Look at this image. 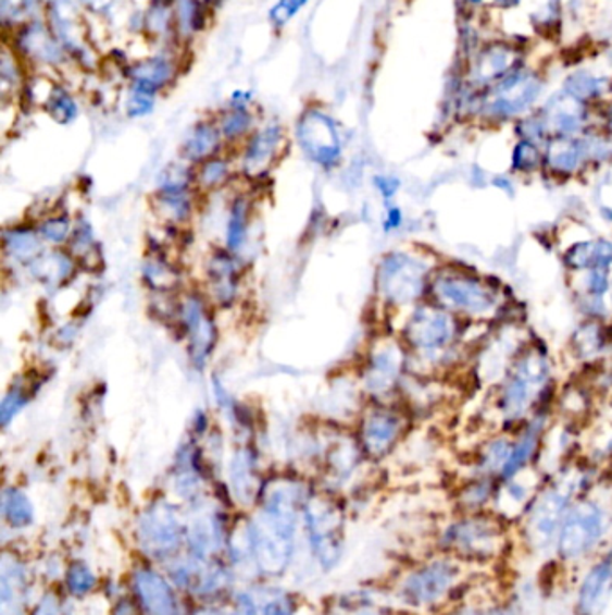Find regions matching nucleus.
<instances>
[{
	"instance_id": "nucleus-22",
	"label": "nucleus",
	"mask_w": 612,
	"mask_h": 615,
	"mask_svg": "<svg viewBox=\"0 0 612 615\" xmlns=\"http://www.w3.org/2000/svg\"><path fill=\"white\" fill-rule=\"evenodd\" d=\"M2 517L15 531H24L35 524V506L32 499L21 488H5L2 493Z\"/></svg>"
},
{
	"instance_id": "nucleus-13",
	"label": "nucleus",
	"mask_w": 612,
	"mask_h": 615,
	"mask_svg": "<svg viewBox=\"0 0 612 615\" xmlns=\"http://www.w3.org/2000/svg\"><path fill=\"white\" fill-rule=\"evenodd\" d=\"M407 341L422 353L442 352L454 335V321L435 306H419L404 328Z\"/></svg>"
},
{
	"instance_id": "nucleus-26",
	"label": "nucleus",
	"mask_w": 612,
	"mask_h": 615,
	"mask_svg": "<svg viewBox=\"0 0 612 615\" xmlns=\"http://www.w3.org/2000/svg\"><path fill=\"white\" fill-rule=\"evenodd\" d=\"M222 132L214 124L201 123L192 130L184 146V156L187 161L205 162L214 157L220 148Z\"/></svg>"
},
{
	"instance_id": "nucleus-43",
	"label": "nucleus",
	"mask_w": 612,
	"mask_h": 615,
	"mask_svg": "<svg viewBox=\"0 0 612 615\" xmlns=\"http://www.w3.org/2000/svg\"><path fill=\"white\" fill-rule=\"evenodd\" d=\"M308 0H278L277 5L272 10V22L277 27H283L286 22L291 21L300 8L305 5Z\"/></svg>"
},
{
	"instance_id": "nucleus-8",
	"label": "nucleus",
	"mask_w": 612,
	"mask_h": 615,
	"mask_svg": "<svg viewBox=\"0 0 612 615\" xmlns=\"http://www.w3.org/2000/svg\"><path fill=\"white\" fill-rule=\"evenodd\" d=\"M426 286V269L410 254L394 253L379 267V292L394 305L419 299Z\"/></svg>"
},
{
	"instance_id": "nucleus-54",
	"label": "nucleus",
	"mask_w": 612,
	"mask_h": 615,
	"mask_svg": "<svg viewBox=\"0 0 612 615\" xmlns=\"http://www.w3.org/2000/svg\"><path fill=\"white\" fill-rule=\"evenodd\" d=\"M609 121H611L612 124V110H611V115H609Z\"/></svg>"
},
{
	"instance_id": "nucleus-15",
	"label": "nucleus",
	"mask_w": 612,
	"mask_h": 615,
	"mask_svg": "<svg viewBox=\"0 0 612 615\" xmlns=\"http://www.w3.org/2000/svg\"><path fill=\"white\" fill-rule=\"evenodd\" d=\"M402 419L391 410L376 409L369 413L361 423V446L365 454L382 459L401 438Z\"/></svg>"
},
{
	"instance_id": "nucleus-35",
	"label": "nucleus",
	"mask_w": 612,
	"mask_h": 615,
	"mask_svg": "<svg viewBox=\"0 0 612 615\" xmlns=\"http://www.w3.org/2000/svg\"><path fill=\"white\" fill-rule=\"evenodd\" d=\"M228 175H230L228 162L212 157L209 161L201 162L200 171H198V182L205 189H216V187L223 186L228 181Z\"/></svg>"
},
{
	"instance_id": "nucleus-30",
	"label": "nucleus",
	"mask_w": 612,
	"mask_h": 615,
	"mask_svg": "<svg viewBox=\"0 0 612 615\" xmlns=\"http://www.w3.org/2000/svg\"><path fill=\"white\" fill-rule=\"evenodd\" d=\"M248 220H250V204L247 198H237L232 202L227 223V248L230 253L241 247L247 238Z\"/></svg>"
},
{
	"instance_id": "nucleus-53",
	"label": "nucleus",
	"mask_w": 612,
	"mask_h": 615,
	"mask_svg": "<svg viewBox=\"0 0 612 615\" xmlns=\"http://www.w3.org/2000/svg\"><path fill=\"white\" fill-rule=\"evenodd\" d=\"M449 615H471V611H465V612H454V614H449Z\"/></svg>"
},
{
	"instance_id": "nucleus-20",
	"label": "nucleus",
	"mask_w": 612,
	"mask_h": 615,
	"mask_svg": "<svg viewBox=\"0 0 612 615\" xmlns=\"http://www.w3.org/2000/svg\"><path fill=\"white\" fill-rule=\"evenodd\" d=\"M280 143H283V130L273 124L253 135L242 157V165L247 168L248 173H253V175L263 173L275 159Z\"/></svg>"
},
{
	"instance_id": "nucleus-49",
	"label": "nucleus",
	"mask_w": 612,
	"mask_h": 615,
	"mask_svg": "<svg viewBox=\"0 0 612 615\" xmlns=\"http://www.w3.org/2000/svg\"><path fill=\"white\" fill-rule=\"evenodd\" d=\"M471 615H520L514 605H495L489 608H479V611H471Z\"/></svg>"
},
{
	"instance_id": "nucleus-2",
	"label": "nucleus",
	"mask_w": 612,
	"mask_h": 615,
	"mask_svg": "<svg viewBox=\"0 0 612 615\" xmlns=\"http://www.w3.org/2000/svg\"><path fill=\"white\" fill-rule=\"evenodd\" d=\"M187 526L175 504L154 501L140 513L135 540L150 562L171 564L186 549Z\"/></svg>"
},
{
	"instance_id": "nucleus-34",
	"label": "nucleus",
	"mask_w": 612,
	"mask_h": 615,
	"mask_svg": "<svg viewBox=\"0 0 612 615\" xmlns=\"http://www.w3.org/2000/svg\"><path fill=\"white\" fill-rule=\"evenodd\" d=\"M512 445L509 440H496L489 446H485L479 459V470L484 473H501L504 463L509 459Z\"/></svg>"
},
{
	"instance_id": "nucleus-29",
	"label": "nucleus",
	"mask_w": 612,
	"mask_h": 615,
	"mask_svg": "<svg viewBox=\"0 0 612 615\" xmlns=\"http://www.w3.org/2000/svg\"><path fill=\"white\" fill-rule=\"evenodd\" d=\"M63 579L68 594L74 598H87L98 587V576L85 559L76 558L63 570Z\"/></svg>"
},
{
	"instance_id": "nucleus-25",
	"label": "nucleus",
	"mask_w": 612,
	"mask_h": 615,
	"mask_svg": "<svg viewBox=\"0 0 612 615\" xmlns=\"http://www.w3.org/2000/svg\"><path fill=\"white\" fill-rule=\"evenodd\" d=\"M40 233L33 229L13 227L4 233V250L10 258L21 263L32 265L35 259L40 258L41 250Z\"/></svg>"
},
{
	"instance_id": "nucleus-31",
	"label": "nucleus",
	"mask_w": 612,
	"mask_h": 615,
	"mask_svg": "<svg viewBox=\"0 0 612 615\" xmlns=\"http://www.w3.org/2000/svg\"><path fill=\"white\" fill-rule=\"evenodd\" d=\"M145 280L151 288L170 292L176 285V272L164 258L153 256L145 265Z\"/></svg>"
},
{
	"instance_id": "nucleus-38",
	"label": "nucleus",
	"mask_w": 612,
	"mask_h": 615,
	"mask_svg": "<svg viewBox=\"0 0 612 615\" xmlns=\"http://www.w3.org/2000/svg\"><path fill=\"white\" fill-rule=\"evenodd\" d=\"M540 164V151L536 143L523 139L517 143L512 153V168L515 171H523V173H530L537 170Z\"/></svg>"
},
{
	"instance_id": "nucleus-17",
	"label": "nucleus",
	"mask_w": 612,
	"mask_h": 615,
	"mask_svg": "<svg viewBox=\"0 0 612 615\" xmlns=\"http://www.w3.org/2000/svg\"><path fill=\"white\" fill-rule=\"evenodd\" d=\"M228 477H230L232 493L236 496L237 502L253 504L261 496L258 457L250 448L237 451L236 455L232 457Z\"/></svg>"
},
{
	"instance_id": "nucleus-19",
	"label": "nucleus",
	"mask_w": 612,
	"mask_h": 615,
	"mask_svg": "<svg viewBox=\"0 0 612 615\" xmlns=\"http://www.w3.org/2000/svg\"><path fill=\"white\" fill-rule=\"evenodd\" d=\"M401 353L397 347L386 346L377 349L366 372V385L372 393L383 394L391 391L401 372Z\"/></svg>"
},
{
	"instance_id": "nucleus-12",
	"label": "nucleus",
	"mask_w": 612,
	"mask_h": 615,
	"mask_svg": "<svg viewBox=\"0 0 612 615\" xmlns=\"http://www.w3.org/2000/svg\"><path fill=\"white\" fill-rule=\"evenodd\" d=\"M182 327L186 330L187 349L195 368L203 369L217 341L216 324L198 295H189L180 306Z\"/></svg>"
},
{
	"instance_id": "nucleus-40",
	"label": "nucleus",
	"mask_w": 612,
	"mask_h": 615,
	"mask_svg": "<svg viewBox=\"0 0 612 615\" xmlns=\"http://www.w3.org/2000/svg\"><path fill=\"white\" fill-rule=\"evenodd\" d=\"M47 110L60 123H71L76 118L77 107L74 99L63 90H54L47 99Z\"/></svg>"
},
{
	"instance_id": "nucleus-51",
	"label": "nucleus",
	"mask_w": 612,
	"mask_h": 615,
	"mask_svg": "<svg viewBox=\"0 0 612 615\" xmlns=\"http://www.w3.org/2000/svg\"><path fill=\"white\" fill-rule=\"evenodd\" d=\"M499 8H514L520 4L521 0H495Z\"/></svg>"
},
{
	"instance_id": "nucleus-6",
	"label": "nucleus",
	"mask_w": 612,
	"mask_h": 615,
	"mask_svg": "<svg viewBox=\"0 0 612 615\" xmlns=\"http://www.w3.org/2000/svg\"><path fill=\"white\" fill-rule=\"evenodd\" d=\"M460 578V567L454 559L437 558L413 570L402 581L401 600L413 608L437 605L453 589Z\"/></svg>"
},
{
	"instance_id": "nucleus-14",
	"label": "nucleus",
	"mask_w": 612,
	"mask_h": 615,
	"mask_svg": "<svg viewBox=\"0 0 612 615\" xmlns=\"http://www.w3.org/2000/svg\"><path fill=\"white\" fill-rule=\"evenodd\" d=\"M32 576L16 554L5 551L0 562V615H26L29 608Z\"/></svg>"
},
{
	"instance_id": "nucleus-7",
	"label": "nucleus",
	"mask_w": 612,
	"mask_h": 615,
	"mask_svg": "<svg viewBox=\"0 0 612 615\" xmlns=\"http://www.w3.org/2000/svg\"><path fill=\"white\" fill-rule=\"evenodd\" d=\"M573 492L572 484L550 488L532 506L526 522V538L532 548L546 551L555 545L562 522L572 507Z\"/></svg>"
},
{
	"instance_id": "nucleus-1",
	"label": "nucleus",
	"mask_w": 612,
	"mask_h": 615,
	"mask_svg": "<svg viewBox=\"0 0 612 615\" xmlns=\"http://www.w3.org/2000/svg\"><path fill=\"white\" fill-rule=\"evenodd\" d=\"M263 495L258 518L247 524L255 569L264 576H283L295 554L300 515L309 496L297 482H278Z\"/></svg>"
},
{
	"instance_id": "nucleus-24",
	"label": "nucleus",
	"mask_w": 612,
	"mask_h": 615,
	"mask_svg": "<svg viewBox=\"0 0 612 615\" xmlns=\"http://www.w3.org/2000/svg\"><path fill=\"white\" fill-rule=\"evenodd\" d=\"M540 434H542L540 425H530L525 434L521 435V440L515 441L512 451H510L509 459L499 473L503 481H509V479L520 476L521 471L525 470L532 457L536 454L537 446H539Z\"/></svg>"
},
{
	"instance_id": "nucleus-28",
	"label": "nucleus",
	"mask_w": 612,
	"mask_h": 615,
	"mask_svg": "<svg viewBox=\"0 0 612 615\" xmlns=\"http://www.w3.org/2000/svg\"><path fill=\"white\" fill-rule=\"evenodd\" d=\"M173 78V65L165 58H153L135 69L134 90L153 94Z\"/></svg>"
},
{
	"instance_id": "nucleus-39",
	"label": "nucleus",
	"mask_w": 612,
	"mask_h": 615,
	"mask_svg": "<svg viewBox=\"0 0 612 615\" xmlns=\"http://www.w3.org/2000/svg\"><path fill=\"white\" fill-rule=\"evenodd\" d=\"M252 123V115L248 114L247 109H232L223 118L220 132L227 139H237V137H242V135L247 134Z\"/></svg>"
},
{
	"instance_id": "nucleus-50",
	"label": "nucleus",
	"mask_w": 612,
	"mask_h": 615,
	"mask_svg": "<svg viewBox=\"0 0 612 615\" xmlns=\"http://www.w3.org/2000/svg\"><path fill=\"white\" fill-rule=\"evenodd\" d=\"M112 615H142V611L135 600H118Z\"/></svg>"
},
{
	"instance_id": "nucleus-48",
	"label": "nucleus",
	"mask_w": 612,
	"mask_h": 615,
	"mask_svg": "<svg viewBox=\"0 0 612 615\" xmlns=\"http://www.w3.org/2000/svg\"><path fill=\"white\" fill-rule=\"evenodd\" d=\"M402 220H404V217H402V211L399 207H388V209H386L385 223H383L385 231H396V229L401 227Z\"/></svg>"
},
{
	"instance_id": "nucleus-11",
	"label": "nucleus",
	"mask_w": 612,
	"mask_h": 615,
	"mask_svg": "<svg viewBox=\"0 0 612 615\" xmlns=\"http://www.w3.org/2000/svg\"><path fill=\"white\" fill-rule=\"evenodd\" d=\"M435 295L442 303V308L462 310L471 316H484L496 308V294L492 290L469 275H442L437 278Z\"/></svg>"
},
{
	"instance_id": "nucleus-36",
	"label": "nucleus",
	"mask_w": 612,
	"mask_h": 615,
	"mask_svg": "<svg viewBox=\"0 0 612 615\" xmlns=\"http://www.w3.org/2000/svg\"><path fill=\"white\" fill-rule=\"evenodd\" d=\"M495 487L490 479H478V481L471 482L469 487H465L462 495H460V502H462L463 507L467 509H479L484 507L487 502L495 496Z\"/></svg>"
},
{
	"instance_id": "nucleus-37",
	"label": "nucleus",
	"mask_w": 612,
	"mask_h": 615,
	"mask_svg": "<svg viewBox=\"0 0 612 615\" xmlns=\"http://www.w3.org/2000/svg\"><path fill=\"white\" fill-rule=\"evenodd\" d=\"M38 233L47 244L60 245L73 236V223L67 217L47 218L38 227Z\"/></svg>"
},
{
	"instance_id": "nucleus-4",
	"label": "nucleus",
	"mask_w": 612,
	"mask_h": 615,
	"mask_svg": "<svg viewBox=\"0 0 612 615\" xmlns=\"http://www.w3.org/2000/svg\"><path fill=\"white\" fill-rule=\"evenodd\" d=\"M611 528L608 507L598 501L576 502L570 507L557 537V553L564 562H578L603 542Z\"/></svg>"
},
{
	"instance_id": "nucleus-46",
	"label": "nucleus",
	"mask_w": 612,
	"mask_h": 615,
	"mask_svg": "<svg viewBox=\"0 0 612 615\" xmlns=\"http://www.w3.org/2000/svg\"><path fill=\"white\" fill-rule=\"evenodd\" d=\"M153 94L134 90L128 101V114L132 115V118H140V115L150 114L151 110H153Z\"/></svg>"
},
{
	"instance_id": "nucleus-41",
	"label": "nucleus",
	"mask_w": 612,
	"mask_h": 615,
	"mask_svg": "<svg viewBox=\"0 0 612 615\" xmlns=\"http://www.w3.org/2000/svg\"><path fill=\"white\" fill-rule=\"evenodd\" d=\"M93 247H96V242H93V234L88 227V223H77L76 227L73 229V236H71V250L74 254H79V256H87V254L92 253Z\"/></svg>"
},
{
	"instance_id": "nucleus-23",
	"label": "nucleus",
	"mask_w": 612,
	"mask_h": 615,
	"mask_svg": "<svg viewBox=\"0 0 612 615\" xmlns=\"http://www.w3.org/2000/svg\"><path fill=\"white\" fill-rule=\"evenodd\" d=\"M32 272L37 280L46 285H60L67 281L74 272V258L62 250L41 254L40 258L32 263Z\"/></svg>"
},
{
	"instance_id": "nucleus-47",
	"label": "nucleus",
	"mask_w": 612,
	"mask_h": 615,
	"mask_svg": "<svg viewBox=\"0 0 612 615\" xmlns=\"http://www.w3.org/2000/svg\"><path fill=\"white\" fill-rule=\"evenodd\" d=\"M374 184H376L377 192L382 193L386 200L396 197V193L399 192V186H401V182L397 181L396 176H376Z\"/></svg>"
},
{
	"instance_id": "nucleus-16",
	"label": "nucleus",
	"mask_w": 612,
	"mask_h": 615,
	"mask_svg": "<svg viewBox=\"0 0 612 615\" xmlns=\"http://www.w3.org/2000/svg\"><path fill=\"white\" fill-rule=\"evenodd\" d=\"M612 590V549L598 559L582 579L576 594L578 615H598L608 603Z\"/></svg>"
},
{
	"instance_id": "nucleus-45",
	"label": "nucleus",
	"mask_w": 612,
	"mask_h": 615,
	"mask_svg": "<svg viewBox=\"0 0 612 615\" xmlns=\"http://www.w3.org/2000/svg\"><path fill=\"white\" fill-rule=\"evenodd\" d=\"M225 615H259L258 601L248 592H239L232 598L230 608Z\"/></svg>"
},
{
	"instance_id": "nucleus-10",
	"label": "nucleus",
	"mask_w": 612,
	"mask_h": 615,
	"mask_svg": "<svg viewBox=\"0 0 612 615\" xmlns=\"http://www.w3.org/2000/svg\"><path fill=\"white\" fill-rule=\"evenodd\" d=\"M134 598L142 615H189L170 578L151 565H139L132 573Z\"/></svg>"
},
{
	"instance_id": "nucleus-52",
	"label": "nucleus",
	"mask_w": 612,
	"mask_h": 615,
	"mask_svg": "<svg viewBox=\"0 0 612 615\" xmlns=\"http://www.w3.org/2000/svg\"><path fill=\"white\" fill-rule=\"evenodd\" d=\"M465 2H467V4L479 5L484 0H465Z\"/></svg>"
},
{
	"instance_id": "nucleus-9",
	"label": "nucleus",
	"mask_w": 612,
	"mask_h": 615,
	"mask_svg": "<svg viewBox=\"0 0 612 615\" xmlns=\"http://www.w3.org/2000/svg\"><path fill=\"white\" fill-rule=\"evenodd\" d=\"M297 139L305 156L322 168H335L340 162V135L333 118L322 110H308L300 118Z\"/></svg>"
},
{
	"instance_id": "nucleus-32",
	"label": "nucleus",
	"mask_w": 612,
	"mask_h": 615,
	"mask_svg": "<svg viewBox=\"0 0 612 615\" xmlns=\"http://www.w3.org/2000/svg\"><path fill=\"white\" fill-rule=\"evenodd\" d=\"M602 83L603 79L595 78L592 74L578 71L566 79V94L576 101H587V99L600 96L603 88Z\"/></svg>"
},
{
	"instance_id": "nucleus-42",
	"label": "nucleus",
	"mask_w": 612,
	"mask_h": 615,
	"mask_svg": "<svg viewBox=\"0 0 612 615\" xmlns=\"http://www.w3.org/2000/svg\"><path fill=\"white\" fill-rule=\"evenodd\" d=\"M297 614V601L288 592H278L272 600L266 601L263 606V615H295Z\"/></svg>"
},
{
	"instance_id": "nucleus-21",
	"label": "nucleus",
	"mask_w": 612,
	"mask_h": 615,
	"mask_svg": "<svg viewBox=\"0 0 612 615\" xmlns=\"http://www.w3.org/2000/svg\"><path fill=\"white\" fill-rule=\"evenodd\" d=\"M514 62L515 57L512 47L495 44L479 54L478 63L474 69V76L478 82L503 79L507 74L515 71Z\"/></svg>"
},
{
	"instance_id": "nucleus-18",
	"label": "nucleus",
	"mask_w": 612,
	"mask_h": 615,
	"mask_svg": "<svg viewBox=\"0 0 612 615\" xmlns=\"http://www.w3.org/2000/svg\"><path fill=\"white\" fill-rule=\"evenodd\" d=\"M209 281H211L212 297L220 306L234 303L239 286V263L228 253L214 254L209 263Z\"/></svg>"
},
{
	"instance_id": "nucleus-5",
	"label": "nucleus",
	"mask_w": 612,
	"mask_h": 615,
	"mask_svg": "<svg viewBox=\"0 0 612 615\" xmlns=\"http://www.w3.org/2000/svg\"><path fill=\"white\" fill-rule=\"evenodd\" d=\"M444 549L469 562H489L501 549V528L490 517H465L451 524L442 534Z\"/></svg>"
},
{
	"instance_id": "nucleus-44",
	"label": "nucleus",
	"mask_w": 612,
	"mask_h": 615,
	"mask_svg": "<svg viewBox=\"0 0 612 615\" xmlns=\"http://www.w3.org/2000/svg\"><path fill=\"white\" fill-rule=\"evenodd\" d=\"M29 615H68L65 611V605H63L62 598L54 594V592H47V594L41 595V600L38 601L37 606L29 612Z\"/></svg>"
},
{
	"instance_id": "nucleus-33",
	"label": "nucleus",
	"mask_w": 612,
	"mask_h": 615,
	"mask_svg": "<svg viewBox=\"0 0 612 615\" xmlns=\"http://www.w3.org/2000/svg\"><path fill=\"white\" fill-rule=\"evenodd\" d=\"M32 393V389H27L26 383H16L11 388L10 393L5 394L2 405H0V423H2V427H8L11 419H15L18 413L29 404Z\"/></svg>"
},
{
	"instance_id": "nucleus-3",
	"label": "nucleus",
	"mask_w": 612,
	"mask_h": 615,
	"mask_svg": "<svg viewBox=\"0 0 612 615\" xmlns=\"http://www.w3.org/2000/svg\"><path fill=\"white\" fill-rule=\"evenodd\" d=\"M302 515L314 562H319L325 573L336 569L345 553V520L340 506L327 496H309Z\"/></svg>"
},
{
	"instance_id": "nucleus-27",
	"label": "nucleus",
	"mask_w": 612,
	"mask_h": 615,
	"mask_svg": "<svg viewBox=\"0 0 612 615\" xmlns=\"http://www.w3.org/2000/svg\"><path fill=\"white\" fill-rule=\"evenodd\" d=\"M586 157L582 140H573L572 137H559L548 148V164L557 173H573L582 164Z\"/></svg>"
}]
</instances>
